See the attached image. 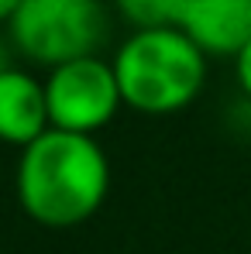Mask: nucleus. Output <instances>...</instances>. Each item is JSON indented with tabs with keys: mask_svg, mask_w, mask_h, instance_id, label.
I'll return each mask as SVG.
<instances>
[{
	"mask_svg": "<svg viewBox=\"0 0 251 254\" xmlns=\"http://www.w3.org/2000/svg\"><path fill=\"white\" fill-rule=\"evenodd\" d=\"M17 203L38 227L69 230L86 223L110 192V162L96 137L48 127L21 148Z\"/></svg>",
	"mask_w": 251,
	"mask_h": 254,
	"instance_id": "obj_1",
	"label": "nucleus"
},
{
	"mask_svg": "<svg viewBox=\"0 0 251 254\" xmlns=\"http://www.w3.org/2000/svg\"><path fill=\"white\" fill-rule=\"evenodd\" d=\"M124 107L168 117L189 107L207 83V55L179 28L134 31L110 59Z\"/></svg>",
	"mask_w": 251,
	"mask_h": 254,
	"instance_id": "obj_2",
	"label": "nucleus"
},
{
	"mask_svg": "<svg viewBox=\"0 0 251 254\" xmlns=\"http://www.w3.org/2000/svg\"><path fill=\"white\" fill-rule=\"evenodd\" d=\"M107 31L103 0H24L7 24L14 52L45 69L100 55Z\"/></svg>",
	"mask_w": 251,
	"mask_h": 254,
	"instance_id": "obj_3",
	"label": "nucleus"
},
{
	"mask_svg": "<svg viewBox=\"0 0 251 254\" xmlns=\"http://www.w3.org/2000/svg\"><path fill=\"white\" fill-rule=\"evenodd\" d=\"M45 103H48V124L55 130L89 134V137L110 124L124 107L114 65L100 55L48 69Z\"/></svg>",
	"mask_w": 251,
	"mask_h": 254,
	"instance_id": "obj_4",
	"label": "nucleus"
},
{
	"mask_svg": "<svg viewBox=\"0 0 251 254\" xmlns=\"http://www.w3.org/2000/svg\"><path fill=\"white\" fill-rule=\"evenodd\" d=\"M175 28L203 55L234 59L251 42V0H186Z\"/></svg>",
	"mask_w": 251,
	"mask_h": 254,
	"instance_id": "obj_5",
	"label": "nucleus"
},
{
	"mask_svg": "<svg viewBox=\"0 0 251 254\" xmlns=\"http://www.w3.org/2000/svg\"><path fill=\"white\" fill-rule=\"evenodd\" d=\"M48 103L45 83L24 69L0 72V141L14 148H28L48 130Z\"/></svg>",
	"mask_w": 251,
	"mask_h": 254,
	"instance_id": "obj_6",
	"label": "nucleus"
},
{
	"mask_svg": "<svg viewBox=\"0 0 251 254\" xmlns=\"http://www.w3.org/2000/svg\"><path fill=\"white\" fill-rule=\"evenodd\" d=\"M186 0H114L117 14L124 17L134 31L152 28H175Z\"/></svg>",
	"mask_w": 251,
	"mask_h": 254,
	"instance_id": "obj_7",
	"label": "nucleus"
},
{
	"mask_svg": "<svg viewBox=\"0 0 251 254\" xmlns=\"http://www.w3.org/2000/svg\"><path fill=\"white\" fill-rule=\"evenodd\" d=\"M234 72H238V86L245 89V96L251 100V42L234 55Z\"/></svg>",
	"mask_w": 251,
	"mask_h": 254,
	"instance_id": "obj_8",
	"label": "nucleus"
},
{
	"mask_svg": "<svg viewBox=\"0 0 251 254\" xmlns=\"http://www.w3.org/2000/svg\"><path fill=\"white\" fill-rule=\"evenodd\" d=\"M14 45H10V38H0V72H7V69H14Z\"/></svg>",
	"mask_w": 251,
	"mask_h": 254,
	"instance_id": "obj_9",
	"label": "nucleus"
},
{
	"mask_svg": "<svg viewBox=\"0 0 251 254\" xmlns=\"http://www.w3.org/2000/svg\"><path fill=\"white\" fill-rule=\"evenodd\" d=\"M21 3H24V0H0V24H10Z\"/></svg>",
	"mask_w": 251,
	"mask_h": 254,
	"instance_id": "obj_10",
	"label": "nucleus"
}]
</instances>
